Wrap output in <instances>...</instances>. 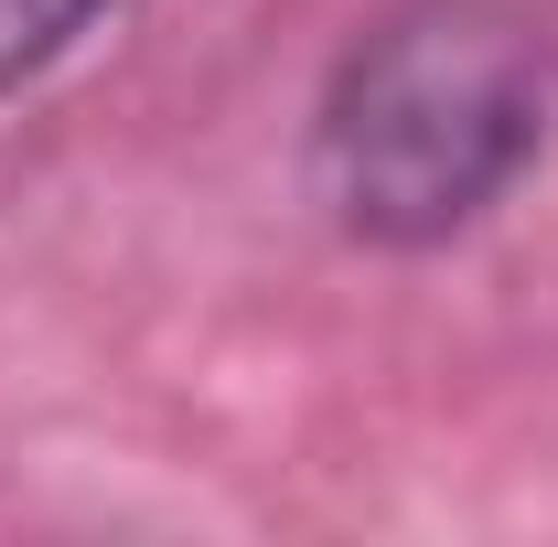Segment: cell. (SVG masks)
Segmentation results:
<instances>
[{
    "mask_svg": "<svg viewBox=\"0 0 558 547\" xmlns=\"http://www.w3.org/2000/svg\"><path fill=\"white\" fill-rule=\"evenodd\" d=\"M558 119V44L526 0H387L312 108V194L354 247L473 236Z\"/></svg>",
    "mask_w": 558,
    "mask_h": 547,
    "instance_id": "cell-1",
    "label": "cell"
},
{
    "mask_svg": "<svg viewBox=\"0 0 558 547\" xmlns=\"http://www.w3.org/2000/svg\"><path fill=\"white\" fill-rule=\"evenodd\" d=\"M97 11H119V0H0V97L33 86L54 54H75Z\"/></svg>",
    "mask_w": 558,
    "mask_h": 547,
    "instance_id": "cell-2",
    "label": "cell"
}]
</instances>
